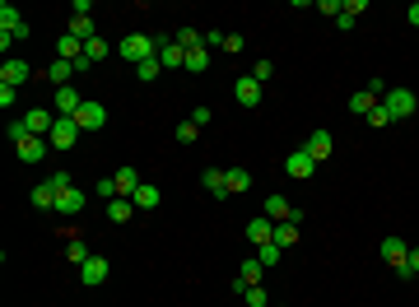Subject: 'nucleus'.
Wrapping results in <instances>:
<instances>
[{
	"label": "nucleus",
	"mask_w": 419,
	"mask_h": 307,
	"mask_svg": "<svg viewBox=\"0 0 419 307\" xmlns=\"http://www.w3.org/2000/svg\"><path fill=\"white\" fill-rule=\"evenodd\" d=\"M117 52H122V61H131V66H144V61H154V56H159V37H149V33H126Z\"/></svg>",
	"instance_id": "1"
},
{
	"label": "nucleus",
	"mask_w": 419,
	"mask_h": 307,
	"mask_svg": "<svg viewBox=\"0 0 419 307\" xmlns=\"http://www.w3.org/2000/svg\"><path fill=\"white\" fill-rule=\"evenodd\" d=\"M382 108L391 112V121H406V117H415V112H419V98L410 93V88L391 84V88H386V98H382Z\"/></svg>",
	"instance_id": "2"
},
{
	"label": "nucleus",
	"mask_w": 419,
	"mask_h": 307,
	"mask_svg": "<svg viewBox=\"0 0 419 307\" xmlns=\"http://www.w3.org/2000/svg\"><path fill=\"white\" fill-rule=\"evenodd\" d=\"M382 261L391 265V270H396L401 279H406V261H410V242H406V238H396V233H391V238H382Z\"/></svg>",
	"instance_id": "3"
},
{
	"label": "nucleus",
	"mask_w": 419,
	"mask_h": 307,
	"mask_svg": "<svg viewBox=\"0 0 419 307\" xmlns=\"http://www.w3.org/2000/svg\"><path fill=\"white\" fill-rule=\"evenodd\" d=\"M70 121H75L79 131H103V126H108V108H103V103H93V98H84V108H79Z\"/></svg>",
	"instance_id": "4"
},
{
	"label": "nucleus",
	"mask_w": 419,
	"mask_h": 307,
	"mask_svg": "<svg viewBox=\"0 0 419 307\" xmlns=\"http://www.w3.org/2000/svg\"><path fill=\"white\" fill-rule=\"evenodd\" d=\"M285 173L294 177V182H308V177L317 173V158H312L308 149H294V154H289V158H285Z\"/></svg>",
	"instance_id": "5"
},
{
	"label": "nucleus",
	"mask_w": 419,
	"mask_h": 307,
	"mask_svg": "<svg viewBox=\"0 0 419 307\" xmlns=\"http://www.w3.org/2000/svg\"><path fill=\"white\" fill-rule=\"evenodd\" d=\"M233 103H238V108H256V103H261V79H252V75L233 79Z\"/></svg>",
	"instance_id": "6"
},
{
	"label": "nucleus",
	"mask_w": 419,
	"mask_h": 307,
	"mask_svg": "<svg viewBox=\"0 0 419 307\" xmlns=\"http://www.w3.org/2000/svg\"><path fill=\"white\" fill-rule=\"evenodd\" d=\"M108 270H112L108 256H88V261L79 265V284H84V289H98L103 279H108Z\"/></svg>",
	"instance_id": "7"
},
{
	"label": "nucleus",
	"mask_w": 419,
	"mask_h": 307,
	"mask_svg": "<svg viewBox=\"0 0 419 307\" xmlns=\"http://www.w3.org/2000/svg\"><path fill=\"white\" fill-rule=\"evenodd\" d=\"M28 75H33V66H28V61H19V56H10V61L0 66V84H10V88L28 84Z\"/></svg>",
	"instance_id": "8"
},
{
	"label": "nucleus",
	"mask_w": 419,
	"mask_h": 307,
	"mask_svg": "<svg viewBox=\"0 0 419 307\" xmlns=\"http://www.w3.org/2000/svg\"><path fill=\"white\" fill-rule=\"evenodd\" d=\"M261 270H265V265H261V261H256V256H252V261H243V265H238V274H233V294L243 298V289H252V284H261Z\"/></svg>",
	"instance_id": "9"
},
{
	"label": "nucleus",
	"mask_w": 419,
	"mask_h": 307,
	"mask_svg": "<svg viewBox=\"0 0 419 307\" xmlns=\"http://www.w3.org/2000/svg\"><path fill=\"white\" fill-rule=\"evenodd\" d=\"M47 140H52V149H70V144L79 140V126L70 117H56V126H52V135H47Z\"/></svg>",
	"instance_id": "10"
},
{
	"label": "nucleus",
	"mask_w": 419,
	"mask_h": 307,
	"mask_svg": "<svg viewBox=\"0 0 419 307\" xmlns=\"http://www.w3.org/2000/svg\"><path fill=\"white\" fill-rule=\"evenodd\" d=\"M23 126H28V135H52V126H56V112H47V108H33V112H23Z\"/></svg>",
	"instance_id": "11"
},
{
	"label": "nucleus",
	"mask_w": 419,
	"mask_h": 307,
	"mask_svg": "<svg viewBox=\"0 0 419 307\" xmlns=\"http://www.w3.org/2000/svg\"><path fill=\"white\" fill-rule=\"evenodd\" d=\"M84 191L79 187H70V191H61V196H56V214H66V219H75V214H84Z\"/></svg>",
	"instance_id": "12"
},
{
	"label": "nucleus",
	"mask_w": 419,
	"mask_h": 307,
	"mask_svg": "<svg viewBox=\"0 0 419 307\" xmlns=\"http://www.w3.org/2000/svg\"><path fill=\"white\" fill-rule=\"evenodd\" d=\"M79 108H84V98H79V88H75V84L56 88V117H75Z\"/></svg>",
	"instance_id": "13"
},
{
	"label": "nucleus",
	"mask_w": 419,
	"mask_h": 307,
	"mask_svg": "<svg viewBox=\"0 0 419 307\" xmlns=\"http://www.w3.org/2000/svg\"><path fill=\"white\" fill-rule=\"evenodd\" d=\"M200 187L214 200H229V177H224V168H205V173H200Z\"/></svg>",
	"instance_id": "14"
},
{
	"label": "nucleus",
	"mask_w": 419,
	"mask_h": 307,
	"mask_svg": "<svg viewBox=\"0 0 419 307\" xmlns=\"http://www.w3.org/2000/svg\"><path fill=\"white\" fill-rule=\"evenodd\" d=\"M159 61H163V70H177L187 66V52L177 47V37H159Z\"/></svg>",
	"instance_id": "15"
},
{
	"label": "nucleus",
	"mask_w": 419,
	"mask_h": 307,
	"mask_svg": "<svg viewBox=\"0 0 419 307\" xmlns=\"http://www.w3.org/2000/svg\"><path fill=\"white\" fill-rule=\"evenodd\" d=\"M47 144H52V140H42V135H28V140H19L14 149H19L23 163H38V158H47Z\"/></svg>",
	"instance_id": "16"
},
{
	"label": "nucleus",
	"mask_w": 419,
	"mask_h": 307,
	"mask_svg": "<svg viewBox=\"0 0 419 307\" xmlns=\"http://www.w3.org/2000/svg\"><path fill=\"white\" fill-rule=\"evenodd\" d=\"M303 149H308L312 158H317V163H321V158H331L335 140H331V131H312V135H308V144H303Z\"/></svg>",
	"instance_id": "17"
},
{
	"label": "nucleus",
	"mask_w": 419,
	"mask_h": 307,
	"mask_svg": "<svg viewBox=\"0 0 419 307\" xmlns=\"http://www.w3.org/2000/svg\"><path fill=\"white\" fill-rule=\"evenodd\" d=\"M66 33L70 37H79V42H93V14H70V23H66Z\"/></svg>",
	"instance_id": "18"
},
{
	"label": "nucleus",
	"mask_w": 419,
	"mask_h": 307,
	"mask_svg": "<svg viewBox=\"0 0 419 307\" xmlns=\"http://www.w3.org/2000/svg\"><path fill=\"white\" fill-rule=\"evenodd\" d=\"M247 242H256V247L275 242V224L265 219V214H261V219H252V224H247Z\"/></svg>",
	"instance_id": "19"
},
{
	"label": "nucleus",
	"mask_w": 419,
	"mask_h": 307,
	"mask_svg": "<svg viewBox=\"0 0 419 307\" xmlns=\"http://www.w3.org/2000/svg\"><path fill=\"white\" fill-rule=\"evenodd\" d=\"M112 182H117V196H126V200H131L135 191L144 187V182H140V173H135V168H122V173L112 177Z\"/></svg>",
	"instance_id": "20"
},
{
	"label": "nucleus",
	"mask_w": 419,
	"mask_h": 307,
	"mask_svg": "<svg viewBox=\"0 0 419 307\" xmlns=\"http://www.w3.org/2000/svg\"><path fill=\"white\" fill-rule=\"evenodd\" d=\"M28 205L33 209H56V187L52 182H38V187L28 191Z\"/></svg>",
	"instance_id": "21"
},
{
	"label": "nucleus",
	"mask_w": 419,
	"mask_h": 307,
	"mask_svg": "<svg viewBox=\"0 0 419 307\" xmlns=\"http://www.w3.org/2000/svg\"><path fill=\"white\" fill-rule=\"evenodd\" d=\"M377 103H382V98H377V93H368V88H354V93H350V112H354V117H368Z\"/></svg>",
	"instance_id": "22"
},
{
	"label": "nucleus",
	"mask_w": 419,
	"mask_h": 307,
	"mask_svg": "<svg viewBox=\"0 0 419 307\" xmlns=\"http://www.w3.org/2000/svg\"><path fill=\"white\" fill-rule=\"evenodd\" d=\"M224 177H229V196L252 191V173H247V168H224Z\"/></svg>",
	"instance_id": "23"
},
{
	"label": "nucleus",
	"mask_w": 419,
	"mask_h": 307,
	"mask_svg": "<svg viewBox=\"0 0 419 307\" xmlns=\"http://www.w3.org/2000/svg\"><path fill=\"white\" fill-rule=\"evenodd\" d=\"M131 214H135V205L126 196H117V200H108V219L117 224V228H122V224H131Z\"/></svg>",
	"instance_id": "24"
},
{
	"label": "nucleus",
	"mask_w": 419,
	"mask_h": 307,
	"mask_svg": "<svg viewBox=\"0 0 419 307\" xmlns=\"http://www.w3.org/2000/svg\"><path fill=\"white\" fill-rule=\"evenodd\" d=\"M79 56H84V42L70 37V33H61V42H56V61H79Z\"/></svg>",
	"instance_id": "25"
},
{
	"label": "nucleus",
	"mask_w": 419,
	"mask_h": 307,
	"mask_svg": "<svg viewBox=\"0 0 419 307\" xmlns=\"http://www.w3.org/2000/svg\"><path fill=\"white\" fill-rule=\"evenodd\" d=\"M289 214H294V205H289L285 196H265V219H275V224H285Z\"/></svg>",
	"instance_id": "26"
},
{
	"label": "nucleus",
	"mask_w": 419,
	"mask_h": 307,
	"mask_svg": "<svg viewBox=\"0 0 419 307\" xmlns=\"http://www.w3.org/2000/svg\"><path fill=\"white\" fill-rule=\"evenodd\" d=\"M131 205L135 209H159V187H154V182H144V187L131 196Z\"/></svg>",
	"instance_id": "27"
},
{
	"label": "nucleus",
	"mask_w": 419,
	"mask_h": 307,
	"mask_svg": "<svg viewBox=\"0 0 419 307\" xmlns=\"http://www.w3.org/2000/svg\"><path fill=\"white\" fill-rule=\"evenodd\" d=\"M294 242H298V224H275V247H280V252H289V247H294Z\"/></svg>",
	"instance_id": "28"
},
{
	"label": "nucleus",
	"mask_w": 419,
	"mask_h": 307,
	"mask_svg": "<svg viewBox=\"0 0 419 307\" xmlns=\"http://www.w3.org/2000/svg\"><path fill=\"white\" fill-rule=\"evenodd\" d=\"M177 47H182V52H196V47H205V33H200V28H182V33H177Z\"/></svg>",
	"instance_id": "29"
},
{
	"label": "nucleus",
	"mask_w": 419,
	"mask_h": 307,
	"mask_svg": "<svg viewBox=\"0 0 419 307\" xmlns=\"http://www.w3.org/2000/svg\"><path fill=\"white\" fill-rule=\"evenodd\" d=\"M70 75H75V66H70V61H52V66H47V79H52V84H61V88H66Z\"/></svg>",
	"instance_id": "30"
},
{
	"label": "nucleus",
	"mask_w": 419,
	"mask_h": 307,
	"mask_svg": "<svg viewBox=\"0 0 419 307\" xmlns=\"http://www.w3.org/2000/svg\"><path fill=\"white\" fill-rule=\"evenodd\" d=\"M187 70H191V75H205V70H210V52H205V47L187 52Z\"/></svg>",
	"instance_id": "31"
},
{
	"label": "nucleus",
	"mask_w": 419,
	"mask_h": 307,
	"mask_svg": "<svg viewBox=\"0 0 419 307\" xmlns=\"http://www.w3.org/2000/svg\"><path fill=\"white\" fill-rule=\"evenodd\" d=\"M159 70H163V61L154 56V61H144V66H135V79H140V84H154V79H159Z\"/></svg>",
	"instance_id": "32"
},
{
	"label": "nucleus",
	"mask_w": 419,
	"mask_h": 307,
	"mask_svg": "<svg viewBox=\"0 0 419 307\" xmlns=\"http://www.w3.org/2000/svg\"><path fill=\"white\" fill-rule=\"evenodd\" d=\"M66 256H70V261H75V265H84V261H88V256H93V252H88V247H84V238H70V242H66Z\"/></svg>",
	"instance_id": "33"
},
{
	"label": "nucleus",
	"mask_w": 419,
	"mask_h": 307,
	"mask_svg": "<svg viewBox=\"0 0 419 307\" xmlns=\"http://www.w3.org/2000/svg\"><path fill=\"white\" fill-rule=\"evenodd\" d=\"M280 256H285V252H280L275 242H265V247H256V261H261V265H265V270H270V265H275V261H280Z\"/></svg>",
	"instance_id": "34"
},
{
	"label": "nucleus",
	"mask_w": 419,
	"mask_h": 307,
	"mask_svg": "<svg viewBox=\"0 0 419 307\" xmlns=\"http://www.w3.org/2000/svg\"><path fill=\"white\" fill-rule=\"evenodd\" d=\"M108 52H112V47L103 42V37H93V42H84V56H88V61H93V66H98V61H103V56H108Z\"/></svg>",
	"instance_id": "35"
},
{
	"label": "nucleus",
	"mask_w": 419,
	"mask_h": 307,
	"mask_svg": "<svg viewBox=\"0 0 419 307\" xmlns=\"http://www.w3.org/2000/svg\"><path fill=\"white\" fill-rule=\"evenodd\" d=\"M364 121H368V126H377V131H382V126H391V112H386V108H382V103H377V108H373V112H368V117H364Z\"/></svg>",
	"instance_id": "36"
},
{
	"label": "nucleus",
	"mask_w": 419,
	"mask_h": 307,
	"mask_svg": "<svg viewBox=\"0 0 419 307\" xmlns=\"http://www.w3.org/2000/svg\"><path fill=\"white\" fill-rule=\"evenodd\" d=\"M312 10H317V14H326V19H340V10H345V5H340V0H317Z\"/></svg>",
	"instance_id": "37"
},
{
	"label": "nucleus",
	"mask_w": 419,
	"mask_h": 307,
	"mask_svg": "<svg viewBox=\"0 0 419 307\" xmlns=\"http://www.w3.org/2000/svg\"><path fill=\"white\" fill-rule=\"evenodd\" d=\"M243 298H247V307H265V303H270V298H265V289H261V284L243 289Z\"/></svg>",
	"instance_id": "38"
},
{
	"label": "nucleus",
	"mask_w": 419,
	"mask_h": 307,
	"mask_svg": "<svg viewBox=\"0 0 419 307\" xmlns=\"http://www.w3.org/2000/svg\"><path fill=\"white\" fill-rule=\"evenodd\" d=\"M196 135H200V126H196V121H182V126H177V140H182V144H191Z\"/></svg>",
	"instance_id": "39"
},
{
	"label": "nucleus",
	"mask_w": 419,
	"mask_h": 307,
	"mask_svg": "<svg viewBox=\"0 0 419 307\" xmlns=\"http://www.w3.org/2000/svg\"><path fill=\"white\" fill-rule=\"evenodd\" d=\"M224 52H229V56H238V52H247V42H243V33H229V37H224Z\"/></svg>",
	"instance_id": "40"
},
{
	"label": "nucleus",
	"mask_w": 419,
	"mask_h": 307,
	"mask_svg": "<svg viewBox=\"0 0 419 307\" xmlns=\"http://www.w3.org/2000/svg\"><path fill=\"white\" fill-rule=\"evenodd\" d=\"M270 75H275V66H270V56H265V61H256L252 79H261V84H265V79H270Z\"/></svg>",
	"instance_id": "41"
},
{
	"label": "nucleus",
	"mask_w": 419,
	"mask_h": 307,
	"mask_svg": "<svg viewBox=\"0 0 419 307\" xmlns=\"http://www.w3.org/2000/svg\"><path fill=\"white\" fill-rule=\"evenodd\" d=\"M14 98H19V88H10V84H0V108H14Z\"/></svg>",
	"instance_id": "42"
},
{
	"label": "nucleus",
	"mask_w": 419,
	"mask_h": 307,
	"mask_svg": "<svg viewBox=\"0 0 419 307\" xmlns=\"http://www.w3.org/2000/svg\"><path fill=\"white\" fill-rule=\"evenodd\" d=\"M98 196H108V200H117V182H112V177H103V182H98Z\"/></svg>",
	"instance_id": "43"
},
{
	"label": "nucleus",
	"mask_w": 419,
	"mask_h": 307,
	"mask_svg": "<svg viewBox=\"0 0 419 307\" xmlns=\"http://www.w3.org/2000/svg\"><path fill=\"white\" fill-rule=\"evenodd\" d=\"M224 37H229V33H219V28H205V47H224Z\"/></svg>",
	"instance_id": "44"
},
{
	"label": "nucleus",
	"mask_w": 419,
	"mask_h": 307,
	"mask_svg": "<svg viewBox=\"0 0 419 307\" xmlns=\"http://www.w3.org/2000/svg\"><path fill=\"white\" fill-rule=\"evenodd\" d=\"M364 10H368V0H345V14H354V19H359Z\"/></svg>",
	"instance_id": "45"
},
{
	"label": "nucleus",
	"mask_w": 419,
	"mask_h": 307,
	"mask_svg": "<svg viewBox=\"0 0 419 307\" xmlns=\"http://www.w3.org/2000/svg\"><path fill=\"white\" fill-rule=\"evenodd\" d=\"M410 274H419V247H410V261H406V279Z\"/></svg>",
	"instance_id": "46"
},
{
	"label": "nucleus",
	"mask_w": 419,
	"mask_h": 307,
	"mask_svg": "<svg viewBox=\"0 0 419 307\" xmlns=\"http://www.w3.org/2000/svg\"><path fill=\"white\" fill-rule=\"evenodd\" d=\"M354 23H359V19H354V14H345V10H340V19H335V28H340V33H350Z\"/></svg>",
	"instance_id": "47"
},
{
	"label": "nucleus",
	"mask_w": 419,
	"mask_h": 307,
	"mask_svg": "<svg viewBox=\"0 0 419 307\" xmlns=\"http://www.w3.org/2000/svg\"><path fill=\"white\" fill-rule=\"evenodd\" d=\"M406 19H410V28H419V0L410 5V10H406Z\"/></svg>",
	"instance_id": "48"
}]
</instances>
